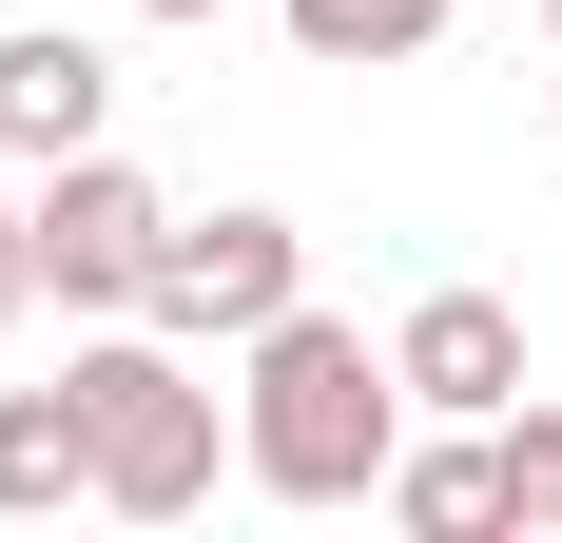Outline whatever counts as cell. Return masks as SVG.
<instances>
[{"label": "cell", "instance_id": "3957f363", "mask_svg": "<svg viewBox=\"0 0 562 543\" xmlns=\"http://www.w3.org/2000/svg\"><path fill=\"white\" fill-rule=\"evenodd\" d=\"M20 233H40V291L58 311H136V272H156V233H175V195L136 156H40V195H20Z\"/></svg>", "mask_w": 562, "mask_h": 543}, {"label": "cell", "instance_id": "52a82bcc", "mask_svg": "<svg viewBox=\"0 0 562 543\" xmlns=\"http://www.w3.org/2000/svg\"><path fill=\"white\" fill-rule=\"evenodd\" d=\"M389 524H407V543H485V524H505V428L389 446Z\"/></svg>", "mask_w": 562, "mask_h": 543}, {"label": "cell", "instance_id": "4fadbf2b", "mask_svg": "<svg viewBox=\"0 0 562 543\" xmlns=\"http://www.w3.org/2000/svg\"><path fill=\"white\" fill-rule=\"evenodd\" d=\"M543 20H562V0H543Z\"/></svg>", "mask_w": 562, "mask_h": 543}, {"label": "cell", "instance_id": "5b68a950", "mask_svg": "<svg viewBox=\"0 0 562 543\" xmlns=\"http://www.w3.org/2000/svg\"><path fill=\"white\" fill-rule=\"evenodd\" d=\"M389 369H407V408L505 428V408H524V311H505V291H427V311L389 330Z\"/></svg>", "mask_w": 562, "mask_h": 543}, {"label": "cell", "instance_id": "8fae6325", "mask_svg": "<svg viewBox=\"0 0 562 543\" xmlns=\"http://www.w3.org/2000/svg\"><path fill=\"white\" fill-rule=\"evenodd\" d=\"M20 291H40V233H20V195H0V311H20Z\"/></svg>", "mask_w": 562, "mask_h": 543}, {"label": "cell", "instance_id": "8992f818", "mask_svg": "<svg viewBox=\"0 0 562 543\" xmlns=\"http://www.w3.org/2000/svg\"><path fill=\"white\" fill-rule=\"evenodd\" d=\"M98 117H116V58L98 40H58V20L0 40V156H20V175H40V156H98Z\"/></svg>", "mask_w": 562, "mask_h": 543}, {"label": "cell", "instance_id": "7c38bea8", "mask_svg": "<svg viewBox=\"0 0 562 543\" xmlns=\"http://www.w3.org/2000/svg\"><path fill=\"white\" fill-rule=\"evenodd\" d=\"M136 20H233V0H136Z\"/></svg>", "mask_w": 562, "mask_h": 543}, {"label": "cell", "instance_id": "7a4b0ae2", "mask_svg": "<svg viewBox=\"0 0 562 543\" xmlns=\"http://www.w3.org/2000/svg\"><path fill=\"white\" fill-rule=\"evenodd\" d=\"M58 388H78V446H98V505H116V524H194V505H214V369H194L156 311L98 330Z\"/></svg>", "mask_w": 562, "mask_h": 543}, {"label": "cell", "instance_id": "277c9868", "mask_svg": "<svg viewBox=\"0 0 562 543\" xmlns=\"http://www.w3.org/2000/svg\"><path fill=\"white\" fill-rule=\"evenodd\" d=\"M291 291H311V233H291V214H175L156 272H136V311H156L175 350H252Z\"/></svg>", "mask_w": 562, "mask_h": 543}, {"label": "cell", "instance_id": "6da1fadb", "mask_svg": "<svg viewBox=\"0 0 562 543\" xmlns=\"http://www.w3.org/2000/svg\"><path fill=\"white\" fill-rule=\"evenodd\" d=\"M389 446H407V369L349 311L291 291V311L252 330V388H233V466L272 505H389Z\"/></svg>", "mask_w": 562, "mask_h": 543}, {"label": "cell", "instance_id": "9c48e42d", "mask_svg": "<svg viewBox=\"0 0 562 543\" xmlns=\"http://www.w3.org/2000/svg\"><path fill=\"white\" fill-rule=\"evenodd\" d=\"M272 20L330 58V78H369V58H427V40H447V0H272Z\"/></svg>", "mask_w": 562, "mask_h": 543}, {"label": "cell", "instance_id": "ba28073f", "mask_svg": "<svg viewBox=\"0 0 562 543\" xmlns=\"http://www.w3.org/2000/svg\"><path fill=\"white\" fill-rule=\"evenodd\" d=\"M40 505H98V446H78V388H0V524Z\"/></svg>", "mask_w": 562, "mask_h": 543}, {"label": "cell", "instance_id": "30bf717a", "mask_svg": "<svg viewBox=\"0 0 562 543\" xmlns=\"http://www.w3.org/2000/svg\"><path fill=\"white\" fill-rule=\"evenodd\" d=\"M505 524L562 543V408H505Z\"/></svg>", "mask_w": 562, "mask_h": 543}]
</instances>
